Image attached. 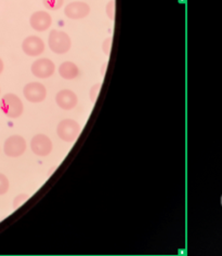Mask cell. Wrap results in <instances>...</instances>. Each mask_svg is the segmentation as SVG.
Masks as SVG:
<instances>
[{
	"instance_id": "obj_1",
	"label": "cell",
	"mask_w": 222,
	"mask_h": 256,
	"mask_svg": "<svg viewBox=\"0 0 222 256\" xmlns=\"http://www.w3.org/2000/svg\"><path fill=\"white\" fill-rule=\"evenodd\" d=\"M0 108H2L3 112L9 118H19L22 116L24 112V105L22 100L20 98L17 94L8 93L0 100Z\"/></svg>"
},
{
	"instance_id": "obj_2",
	"label": "cell",
	"mask_w": 222,
	"mask_h": 256,
	"mask_svg": "<svg viewBox=\"0 0 222 256\" xmlns=\"http://www.w3.org/2000/svg\"><path fill=\"white\" fill-rule=\"evenodd\" d=\"M48 44L50 50L56 54H65L71 49L72 40L65 32L53 30L50 32Z\"/></svg>"
},
{
	"instance_id": "obj_3",
	"label": "cell",
	"mask_w": 222,
	"mask_h": 256,
	"mask_svg": "<svg viewBox=\"0 0 222 256\" xmlns=\"http://www.w3.org/2000/svg\"><path fill=\"white\" fill-rule=\"evenodd\" d=\"M82 128L77 121L73 119H64L57 126L59 138L66 143H72L79 136Z\"/></svg>"
},
{
	"instance_id": "obj_4",
	"label": "cell",
	"mask_w": 222,
	"mask_h": 256,
	"mask_svg": "<svg viewBox=\"0 0 222 256\" xmlns=\"http://www.w3.org/2000/svg\"><path fill=\"white\" fill-rule=\"evenodd\" d=\"M26 147V140L21 136H11L6 140L4 152L8 157L18 158L25 152Z\"/></svg>"
},
{
	"instance_id": "obj_5",
	"label": "cell",
	"mask_w": 222,
	"mask_h": 256,
	"mask_svg": "<svg viewBox=\"0 0 222 256\" xmlns=\"http://www.w3.org/2000/svg\"><path fill=\"white\" fill-rule=\"evenodd\" d=\"M56 72V65L49 58H38L32 64L33 75L39 79L50 78Z\"/></svg>"
},
{
	"instance_id": "obj_6",
	"label": "cell",
	"mask_w": 222,
	"mask_h": 256,
	"mask_svg": "<svg viewBox=\"0 0 222 256\" xmlns=\"http://www.w3.org/2000/svg\"><path fill=\"white\" fill-rule=\"evenodd\" d=\"M52 142L51 140L45 136V134H37L31 140V150L32 152L39 157L49 156L52 152Z\"/></svg>"
},
{
	"instance_id": "obj_7",
	"label": "cell",
	"mask_w": 222,
	"mask_h": 256,
	"mask_svg": "<svg viewBox=\"0 0 222 256\" xmlns=\"http://www.w3.org/2000/svg\"><path fill=\"white\" fill-rule=\"evenodd\" d=\"M24 98L31 103H42L47 96L46 86L40 82H30L23 89Z\"/></svg>"
},
{
	"instance_id": "obj_8",
	"label": "cell",
	"mask_w": 222,
	"mask_h": 256,
	"mask_svg": "<svg viewBox=\"0 0 222 256\" xmlns=\"http://www.w3.org/2000/svg\"><path fill=\"white\" fill-rule=\"evenodd\" d=\"M90 6L84 2H73L65 6L64 14L71 20H82L89 16Z\"/></svg>"
},
{
	"instance_id": "obj_9",
	"label": "cell",
	"mask_w": 222,
	"mask_h": 256,
	"mask_svg": "<svg viewBox=\"0 0 222 256\" xmlns=\"http://www.w3.org/2000/svg\"><path fill=\"white\" fill-rule=\"evenodd\" d=\"M22 50L26 56H38L45 51V42L38 36H29L22 42Z\"/></svg>"
},
{
	"instance_id": "obj_10",
	"label": "cell",
	"mask_w": 222,
	"mask_h": 256,
	"mask_svg": "<svg viewBox=\"0 0 222 256\" xmlns=\"http://www.w3.org/2000/svg\"><path fill=\"white\" fill-rule=\"evenodd\" d=\"M30 24L33 30L37 32H45L50 28L52 18L47 11H36L31 16Z\"/></svg>"
},
{
	"instance_id": "obj_11",
	"label": "cell",
	"mask_w": 222,
	"mask_h": 256,
	"mask_svg": "<svg viewBox=\"0 0 222 256\" xmlns=\"http://www.w3.org/2000/svg\"><path fill=\"white\" fill-rule=\"evenodd\" d=\"M56 103L58 104L60 108H62L64 110H71L76 107L78 103V98L75 92H73L72 90L64 89L57 93Z\"/></svg>"
},
{
	"instance_id": "obj_12",
	"label": "cell",
	"mask_w": 222,
	"mask_h": 256,
	"mask_svg": "<svg viewBox=\"0 0 222 256\" xmlns=\"http://www.w3.org/2000/svg\"><path fill=\"white\" fill-rule=\"evenodd\" d=\"M59 74L63 79L73 80L79 75V68L74 62L66 60V62H63L61 65H60Z\"/></svg>"
},
{
	"instance_id": "obj_13",
	"label": "cell",
	"mask_w": 222,
	"mask_h": 256,
	"mask_svg": "<svg viewBox=\"0 0 222 256\" xmlns=\"http://www.w3.org/2000/svg\"><path fill=\"white\" fill-rule=\"evenodd\" d=\"M43 4H44L46 9L57 11V10L62 8L64 0H43Z\"/></svg>"
},
{
	"instance_id": "obj_14",
	"label": "cell",
	"mask_w": 222,
	"mask_h": 256,
	"mask_svg": "<svg viewBox=\"0 0 222 256\" xmlns=\"http://www.w3.org/2000/svg\"><path fill=\"white\" fill-rule=\"evenodd\" d=\"M105 11H106L107 18L112 20V21H114V20H115V13H116V2L115 0H110V2H107Z\"/></svg>"
},
{
	"instance_id": "obj_15",
	"label": "cell",
	"mask_w": 222,
	"mask_h": 256,
	"mask_svg": "<svg viewBox=\"0 0 222 256\" xmlns=\"http://www.w3.org/2000/svg\"><path fill=\"white\" fill-rule=\"evenodd\" d=\"M9 187H10V183H9L8 178H7L5 174L0 173V196H3V194L8 192Z\"/></svg>"
},
{
	"instance_id": "obj_16",
	"label": "cell",
	"mask_w": 222,
	"mask_h": 256,
	"mask_svg": "<svg viewBox=\"0 0 222 256\" xmlns=\"http://www.w3.org/2000/svg\"><path fill=\"white\" fill-rule=\"evenodd\" d=\"M100 90H101V84H97L91 86L89 96H90V100H91L93 104L97 102L98 96H99V94H100Z\"/></svg>"
},
{
	"instance_id": "obj_17",
	"label": "cell",
	"mask_w": 222,
	"mask_h": 256,
	"mask_svg": "<svg viewBox=\"0 0 222 256\" xmlns=\"http://www.w3.org/2000/svg\"><path fill=\"white\" fill-rule=\"evenodd\" d=\"M29 196L28 194H19V196H17L16 198H15V201H13V208H18L19 206H21L24 202H26L29 200Z\"/></svg>"
},
{
	"instance_id": "obj_18",
	"label": "cell",
	"mask_w": 222,
	"mask_h": 256,
	"mask_svg": "<svg viewBox=\"0 0 222 256\" xmlns=\"http://www.w3.org/2000/svg\"><path fill=\"white\" fill-rule=\"evenodd\" d=\"M111 49H112V38H106L102 44V50L106 56H109Z\"/></svg>"
},
{
	"instance_id": "obj_19",
	"label": "cell",
	"mask_w": 222,
	"mask_h": 256,
	"mask_svg": "<svg viewBox=\"0 0 222 256\" xmlns=\"http://www.w3.org/2000/svg\"><path fill=\"white\" fill-rule=\"evenodd\" d=\"M5 70V64H4V60H2V58H0V75H2L3 72Z\"/></svg>"
},
{
	"instance_id": "obj_20",
	"label": "cell",
	"mask_w": 222,
	"mask_h": 256,
	"mask_svg": "<svg viewBox=\"0 0 222 256\" xmlns=\"http://www.w3.org/2000/svg\"><path fill=\"white\" fill-rule=\"evenodd\" d=\"M221 206H222V196H221Z\"/></svg>"
},
{
	"instance_id": "obj_21",
	"label": "cell",
	"mask_w": 222,
	"mask_h": 256,
	"mask_svg": "<svg viewBox=\"0 0 222 256\" xmlns=\"http://www.w3.org/2000/svg\"><path fill=\"white\" fill-rule=\"evenodd\" d=\"M0 92H2V90H0Z\"/></svg>"
}]
</instances>
